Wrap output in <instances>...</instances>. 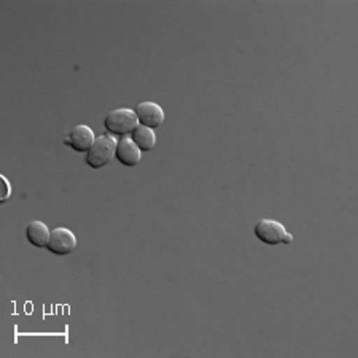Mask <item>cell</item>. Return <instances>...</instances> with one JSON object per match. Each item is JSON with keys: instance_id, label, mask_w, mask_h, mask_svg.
I'll return each instance as SVG.
<instances>
[{"instance_id": "cell-10", "label": "cell", "mask_w": 358, "mask_h": 358, "mask_svg": "<svg viewBox=\"0 0 358 358\" xmlns=\"http://www.w3.org/2000/svg\"><path fill=\"white\" fill-rule=\"evenodd\" d=\"M0 185H2L3 187V194L0 196V202H7L8 201V198H10V193H11V187H10V183H8V180H7V177H3V176H0Z\"/></svg>"}, {"instance_id": "cell-4", "label": "cell", "mask_w": 358, "mask_h": 358, "mask_svg": "<svg viewBox=\"0 0 358 358\" xmlns=\"http://www.w3.org/2000/svg\"><path fill=\"white\" fill-rule=\"evenodd\" d=\"M75 247H77V238H75V234L71 229L56 228L51 231L46 248H48L53 255L56 257L69 255V253L75 250Z\"/></svg>"}, {"instance_id": "cell-8", "label": "cell", "mask_w": 358, "mask_h": 358, "mask_svg": "<svg viewBox=\"0 0 358 358\" xmlns=\"http://www.w3.org/2000/svg\"><path fill=\"white\" fill-rule=\"evenodd\" d=\"M51 231L42 222H31L26 227V239L29 244L37 248H46Z\"/></svg>"}, {"instance_id": "cell-9", "label": "cell", "mask_w": 358, "mask_h": 358, "mask_svg": "<svg viewBox=\"0 0 358 358\" xmlns=\"http://www.w3.org/2000/svg\"><path fill=\"white\" fill-rule=\"evenodd\" d=\"M131 141L136 143L141 152H150V150L155 147V143H157V136H155L153 129L138 124L137 128L132 131Z\"/></svg>"}, {"instance_id": "cell-6", "label": "cell", "mask_w": 358, "mask_h": 358, "mask_svg": "<svg viewBox=\"0 0 358 358\" xmlns=\"http://www.w3.org/2000/svg\"><path fill=\"white\" fill-rule=\"evenodd\" d=\"M94 141L96 137H94V132L91 131V128H88V126L85 124H78L66 136L64 143L67 147L75 150V152L86 153L92 147Z\"/></svg>"}, {"instance_id": "cell-1", "label": "cell", "mask_w": 358, "mask_h": 358, "mask_svg": "<svg viewBox=\"0 0 358 358\" xmlns=\"http://www.w3.org/2000/svg\"><path fill=\"white\" fill-rule=\"evenodd\" d=\"M255 238L266 245H290L293 244V236L288 233L285 227L275 220H259L253 227Z\"/></svg>"}, {"instance_id": "cell-5", "label": "cell", "mask_w": 358, "mask_h": 358, "mask_svg": "<svg viewBox=\"0 0 358 358\" xmlns=\"http://www.w3.org/2000/svg\"><path fill=\"white\" fill-rule=\"evenodd\" d=\"M136 117L138 124L150 129H157L164 123V110L155 102H141L136 107Z\"/></svg>"}, {"instance_id": "cell-2", "label": "cell", "mask_w": 358, "mask_h": 358, "mask_svg": "<svg viewBox=\"0 0 358 358\" xmlns=\"http://www.w3.org/2000/svg\"><path fill=\"white\" fill-rule=\"evenodd\" d=\"M115 150H117V141L112 136L97 137L92 147L86 152L85 163L91 169H102L115 158Z\"/></svg>"}, {"instance_id": "cell-3", "label": "cell", "mask_w": 358, "mask_h": 358, "mask_svg": "<svg viewBox=\"0 0 358 358\" xmlns=\"http://www.w3.org/2000/svg\"><path fill=\"white\" fill-rule=\"evenodd\" d=\"M138 126V120L136 117L134 110L129 108H117L107 115L103 120V128L107 129L108 134L124 137L128 134H132Z\"/></svg>"}, {"instance_id": "cell-7", "label": "cell", "mask_w": 358, "mask_h": 358, "mask_svg": "<svg viewBox=\"0 0 358 358\" xmlns=\"http://www.w3.org/2000/svg\"><path fill=\"white\" fill-rule=\"evenodd\" d=\"M115 158L126 167H136L142 159V152L137 148L134 142L128 137H121L117 142Z\"/></svg>"}]
</instances>
